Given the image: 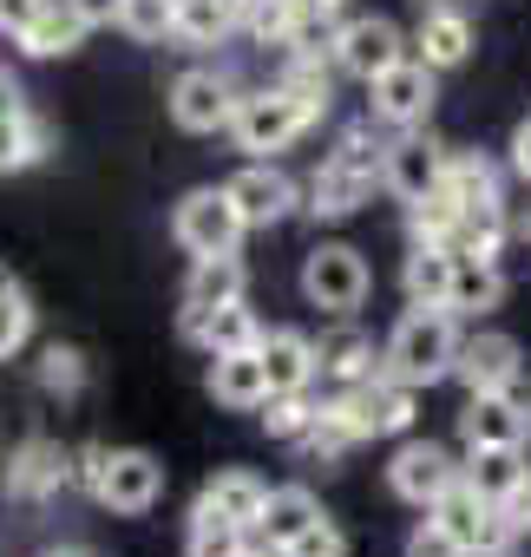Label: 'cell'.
<instances>
[{"label": "cell", "instance_id": "6da1fadb", "mask_svg": "<svg viewBox=\"0 0 531 557\" xmlns=\"http://www.w3.org/2000/svg\"><path fill=\"white\" fill-rule=\"evenodd\" d=\"M387 374L407 381V387H433L453 374L459 361V335H453V309H407L387 335Z\"/></svg>", "mask_w": 531, "mask_h": 557}, {"label": "cell", "instance_id": "7a4b0ae2", "mask_svg": "<svg viewBox=\"0 0 531 557\" xmlns=\"http://www.w3.org/2000/svg\"><path fill=\"white\" fill-rule=\"evenodd\" d=\"M79 479L112 511H151L158 492H164V466L151 453H138V446H86L79 453Z\"/></svg>", "mask_w": 531, "mask_h": 557}, {"label": "cell", "instance_id": "3957f363", "mask_svg": "<svg viewBox=\"0 0 531 557\" xmlns=\"http://www.w3.org/2000/svg\"><path fill=\"white\" fill-rule=\"evenodd\" d=\"M316 119H322V112H316L302 92H289V86H262V92L236 99L230 132H236L243 151H283V145H296Z\"/></svg>", "mask_w": 531, "mask_h": 557}, {"label": "cell", "instance_id": "277c9868", "mask_svg": "<svg viewBox=\"0 0 531 557\" xmlns=\"http://www.w3.org/2000/svg\"><path fill=\"white\" fill-rule=\"evenodd\" d=\"M427 518H440L459 544H466V557H498L511 537H518V524L505 518V505L498 498H485L479 485H466V479H453L440 498H433V511Z\"/></svg>", "mask_w": 531, "mask_h": 557}, {"label": "cell", "instance_id": "5b68a950", "mask_svg": "<svg viewBox=\"0 0 531 557\" xmlns=\"http://www.w3.org/2000/svg\"><path fill=\"white\" fill-rule=\"evenodd\" d=\"M302 296L316 309H329L335 322L355 315L368 302V262H361V249L355 243H316L309 262H302Z\"/></svg>", "mask_w": 531, "mask_h": 557}, {"label": "cell", "instance_id": "8992f818", "mask_svg": "<svg viewBox=\"0 0 531 557\" xmlns=\"http://www.w3.org/2000/svg\"><path fill=\"white\" fill-rule=\"evenodd\" d=\"M243 210H236V197L223 190V184H210V190H190L184 203H177V216H171V236L190 249V256H230L236 243H243Z\"/></svg>", "mask_w": 531, "mask_h": 557}, {"label": "cell", "instance_id": "52a82bcc", "mask_svg": "<svg viewBox=\"0 0 531 557\" xmlns=\"http://www.w3.org/2000/svg\"><path fill=\"white\" fill-rule=\"evenodd\" d=\"M329 407L348 420V433H355V440H374V433H400V426L413 420V387H407V381H394V374H368V381L342 387Z\"/></svg>", "mask_w": 531, "mask_h": 557}, {"label": "cell", "instance_id": "ba28073f", "mask_svg": "<svg viewBox=\"0 0 531 557\" xmlns=\"http://www.w3.org/2000/svg\"><path fill=\"white\" fill-rule=\"evenodd\" d=\"M335 60H342V73H355V79H381L387 66L407 60V34H400L394 21H381V14H361V21H348V27L335 34Z\"/></svg>", "mask_w": 531, "mask_h": 557}, {"label": "cell", "instance_id": "9c48e42d", "mask_svg": "<svg viewBox=\"0 0 531 557\" xmlns=\"http://www.w3.org/2000/svg\"><path fill=\"white\" fill-rule=\"evenodd\" d=\"M368 92H374V119H381V125L413 132V125L433 112V66L407 53L400 66H387L381 79H368Z\"/></svg>", "mask_w": 531, "mask_h": 557}, {"label": "cell", "instance_id": "30bf717a", "mask_svg": "<svg viewBox=\"0 0 531 557\" xmlns=\"http://www.w3.org/2000/svg\"><path fill=\"white\" fill-rule=\"evenodd\" d=\"M381 177H387V190H394L400 203H420V197H433V190L446 184V151H440L433 138L407 132V138H394V145L381 151Z\"/></svg>", "mask_w": 531, "mask_h": 557}, {"label": "cell", "instance_id": "8fae6325", "mask_svg": "<svg viewBox=\"0 0 531 557\" xmlns=\"http://www.w3.org/2000/svg\"><path fill=\"white\" fill-rule=\"evenodd\" d=\"M453 479H459V466H453V453L433 446V440H407V446L394 453V466H387L394 498H407V505H420V511H433V498H440Z\"/></svg>", "mask_w": 531, "mask_h": 557}, {"label": "cell", "instance_id": "7c38bea8", "mask_svg": "<svg viewBox=\"0 0 531 557\" xmlns=\"http://www.w3.org/2000/svg\"><path fill=\"white\" fill-rule=\"evenodd\" d=\"M171 119H177L184 132H223V125L236 119V86H230L223 73L197 66V73H184V79L171 86Z\"/></svg>", "mask_w": 531, "mask_h": 557}, {"label": "cell", "instance_id": "4fadbf2b", "mask_svg": "<svg viewBox=\"0 0 531 557\" xmlns=\"http://www.w3.org/2000/svg\"><path fill=\"white\" fill-rule=\"evenodd\" d=\"M518 342L511 335H472L459 342V361L453 374L466 381V394H518Z\"/></svg>", "mask_w": 531, "mask_h": 557}, {"label": "cell", "instance_id": "5bb4252c", "mask_svg": "<svg viewBox=\"0 0 531 557\" xmlns=\"http://www.w3.org/2000/svg\"><path fill=\"white\" fill-rule=\"evenodd\" d=\"M223 190L236 197V210H243L249 230H270V223H283V216L296 210V177L276 171V164H249V171H236Z\"/></svg>", "mask_w": 531, "mask_h": 557}, {"label": "cell", "instance_id": "9a60e30c", "mask_svg": "<svg viewBox=\"0 0 531 557\" xmlns=\"http://www.w3.org/2000/svg\"><path fill=\"white\" fill-rule=\"evenodd\" d=\"M459 433H466V446H524L531 407L518 394H472L459 413Z\"/></svg>", "mask_w": 531, "mask_h": 557}, {"label": "cell", "instance_id": "2e32d148", "mask_svg": "<svg viewBox=\"0 0 531 557\" xmlns=\"http://www.w3.org/2000/svg\"><path fill=\"white\" fill-rule=\"evenodd\" d=\"M210 394L236 413H256L270 400V368H262L256 348H230V355H210Z\"/></svg>", "mask_w": 531, "mask_h": 557}, {"label": "cell", "instance_id": "e0dca14e", "mask_svg": "<svg viewBox=\"0 0 531 557\" xmlns=\"http://www.w3.org/2000/svg\"><path fill=\"white\" fill-rule=\"evenodd\" d=\"M256 355H262V368H270V394H309V381H316V342L309 335L270 329L256 342Z\"/></svg>", "mask_w": 531, "mask_h": 557}, {"label": "cell", "instance_id": "ac0fdd59", "mask_svg": "<svg viewBox=\"0 0 531 557\" xmlns=\"http://www.w3.org/2000/svg\"><path fill=\"white\" fill-rule=\"evenodd\" d=\"M413 60H427L433 73H453L466 53H472V21L459 14V8H427L420 14V34H413Z\"/></svg>", "mask_w": 531, "mask_h": 557}, {"label": "cell", "instance_id": "d6986e66", "mask_svg": "<svg viewBox=\"0 0 531 557\" xmlns=\"http://www.w3.org/2000/svg\"><path fill=\"white\" fill-rule=\"evenodd\" d=\"M368 374H374V342H368L361 329H348V315H342V329H329V335L316 342V381L355 387V381H368Z\"/></svg>", "mask_w": 531, "mask_h": 557}, {"label": "cell", "instance_id": "ffe728a7", "mask_svg": "<svg viewBox=\"0 0 531 557\" xmlns=\"http://www.w3.org/2000/svg\"><path fill=\"white\" fill-rule=\"evenodd\" d=\"M453 262H459L453 243H413L407 275H400L413 309H446V296H453Z\"/></svg>", "mask_w": 531, "mask_h": 557}, {"label": "cell", "instance_id": "44dd1931", "mask_svg": "<svg viewBox=\"0 0 531 557\" xmlns=\"http://www.w3.org/2000/svg\"><path fill=\"white\" fill-rule=\"evenodd\" d=\"M368 184H374V171L335 151V158L316 171V184H309V197H316L309 210H316V216H355V210H361V197H368Z\"/></svg>", "mask_w": 531, "mask_h": 557}, {"label": "cell", "instance_id": "7402d4cb", "mask_svg": "<svg viewBox=\"0 0 531 557\" xmlns=\"http://www.w3.org/2000/svg\"><path fill=\"white\" fill-rule=\"evenodd\" d=\"M66 479H73V466H66V453L53 440H27L14 453V466H8V492L14 498H53Z\"/></svg>", "mask_w": 531, "mask_h": 557}, {"label": "cell", "instance_id": "603a6c76", "mask_svg": "<svg viewBox=\"0 0 531 557\" xmlns=\"http://www.w3.org/2000/svg\"><path fill=\"white\" fill-rule=\"evenodd\" d=\"M316 518H322L316 492H302V485H276L270 505H262V518H256V537H262V544H276V550H289Z\"/></svg>", "mask_w": 531, "mask_h": 557}, {"label": "cell", "instance_id": "cb8c5ba5", "mask_svg": "<svg viewBox=\"0 0 531 557\" xmlns=\"http://www.w3.org/2000/svg\"><path fill=\"white\" fill-rule=\"evenodd\" d=\"M184 335L203 348V355H230V348H256L262 329L243 302H223V309H203V315H184Z\"/></svg>", "mask_w": 531, "mask_h": 557}, {"label": "cell", "instance_id": "d4e9b609", "mask_svg": "<svg viewBox=\"0 0 531 557\" xmlns=\"http://www.w3.org/2000/svg\"><path fill=\"white\" fill-rule=\"evenodd\" d=\"M223 302H243V262H236V249L230 256H197L190 283H184V315H203V309H223Z\"/></svg>", "mask_w": 531, "mask_h": 557}, {"label": "cell", "instance_id": "484cf974", "mask_svg": "<svg viewBox=\"0 0 531 557\" xmlns=\"http://www.w3.org/2000/svg\"><path fill=\"white\" fill-rule=\"evenodd\" d=\"M203 505H210V511H223L230 524H243V531H256V518H262V505H270V485H262L256 472H243V466H230V472H217V479L203 485Z\"/></svg>", "mask_w": 531, "mask_h": 557}, {"label": "cell", "instance_id": "4316f807", "mask_svg": "<svg viewBox=\"0 0 531 557\" xmlns=\"http://www.w3.org/2000/svg\"><path fill=\"white\" fill-rule=\"evenodd\" d=\"M498 296H505V275H498L492 256H459L453 262V296H446L453 315H485V309H498Z\"/></svg>", "mask_w": 531, "mask_h": 557}, {"label": "cell", "instance_id": "83f0119b", "mask_svg": "<svg viewBox=\"0 0 531 557\" xmlns=\"http://www.w3.org/2000/svg\"><path fill=\"white\" fill-rule=\"evenodd\" d=\"M256 544H262L256 531L230 524L223 511H210V505L197 498V511H190V537H184V557H249Z\"/></svg>", "mask_w": 531, "mask_h": 557}, {"label": "cell", "instance_id": "f1b7e54d", "mask_svg": "<svg viewBox=\"0 0 531 557\" xmlns=\"http://www.w3.org/2000/svg\"><path fill=\"white\" fill-rule=\"evenodd\" d=\"M524 472H531V466H524V446H472V459H466V472H459V479L505 505V498L518 492V479H524Z\"/></svg>", "mask_w": 531, "mask_h": 557}, {"label": "cell", "instance_id": "f546056e", "mask_svg": "<svg viewBox=\"0 0 531 557\" xmlns=\"http://www.w3.org/2000/svg\"><path fill=\"white\" fill-rule=\"evenodd\" d=\"M79 34H86V21L73 14V0H47V14L21 34V53H34V60H60V53L79 47Z\"/></svg>", "mask_w": 531, "mask_h": 557}, {"label": "cell", "instance_id": "4dcf8cb0", "mask_svg": "<svg viewBox=\"0 0 531 557\" xmlns=\"http://www.w3.org/2000/svg\"><path fill=\"white\" fill-rule=\"evenodd\" d=\"M459 210H485V203H505L498 197V171L485 158H446V184H440Z\"/></svg>", "mask_w": 531, "mask_h": 557}, {"label": "cell", "instance_id": "1f68e13d", "mask_svg": "<svg viewBox=\"0 0 531 557\" xmlns=\"http://www.w3.org/2000/svg\"><path fill=\"white\" fill-rule=\"evenodd\" d=\"M47 125L34 119V112H14V119H0V171H27V164H40L47 158Z\"/></svg>", "mask_w": 531, "mask_h": 557}, {"label": "cell", "instance_id": "d6a6232c", "mask_svg": "<svg viewBox=\"0 0 531 557\" xmlns=\"http://www.w3.org/2000/svg\"><path fill=\"white\" fill-rule=\"evenodd\" d=\"M230 27H236V8H230V0H177V40L210 47V40H223Z\"/></svg>", "mask_w": 531, "mask_h": 557}, {"label": "cell", "instance_id": "836d02e7", "mask_svg": "<svg viewBox=\"0 0 531 557\" xmlns=\"http://www.w3.org/2000/svg\"><path fill=\"white\" fill-rule=\"evenodd\" d=\"M119 27H125L132 40L158 47L164 34H177V0H125V14H119Z\"/></svg>", "mask_w": 531, "mask_h": 557}, {"label": "cell", "instance_id": "e575fe53", "mask_svg": "<svg viewBox=\"0 0 531 557\" xmlns=\"http://www.w3.org/2000/svg\"><path fill=\"white\" fill-rule=\"evenodd\" d=\"M262 426H270V440H302L316 426V400L309 394H270L262 400Z\"/></svg>", "mask_w": 531, "mask_h": 557}, {"label": "cell", "instance_id": "d590c367", "mask_svg": "<svg viewBox=\"0 0 531 557\" xmlns=\"http://www.w3.org/2000/svg\"><path fill=\"white\" fill-rule=\"evenodd\" d=\"M40 387H47V394H66V400H73V394L86 387V361H79L73 348H60V342H53V348L40 355Z\"/></svg>", "mask_w": 531, "mask_h": 557}, {"label": "cell", "instance_id": "8d00e7d4", "mask_svg": "<svg viewBox=\"0 0 531 557\" xmlns=\"http://www.w3.org/2000/svg\"><path fill=\"white\" fill-rule=\"evenodd\" d=\"M27 335H34V309H27V289L0 296V361H14V355L27 348Z\"/></svg>", "mask_w": 531, "mask_h": 557}, {"label": "cell", "instance_id": "74e56055", "mask_svg": "<svg viewBox=\"0 0 531 557\" xmlns=\"http://www.w3.org/2000/svg\"><path fill=\"white\" fill-rule=\"evenodd\" d=\"M407 557H466V544H459L440 518H420L413 537H407Z\"/></svg>", "mask_w": 531, "mask_h": 557}, {"label": "cell", "instance_id": "f35d334b", "mask_svg": "<svg viewBox=\"0 0 531 557\" xmlns=\"http://www.w3.org/2000/svg\"><path fill=\"white\" fill-rule=\"evenodd\" d=\"M289 557H348V537H342L329 518H316V524L289 544Z\"/></svg>", "mask_w": 531, "mask_h": 557}, {"label": "cell", "instance_id": "ab89813d", "mask_svg": "<svg viewBox=\"0 0 531 557\" xmlns=\"http://www.w3.org/2000/svg\"><path fill=\"white\" fill-rule=\"evenodd\" d=\"M47 14V0H0V34H8V40H21L34 21Z\"/></svg>", "mask_w": 531, "mask_h": 557}, {"label": "cell", "instance_id": "60d3db41", "mask_svg": "<svg viewBox=\"0 0 531 557\" xmlns=\"http://www.w3.org/2000/svg\"><path fill=\"white\" fill-rule=\"evenodd\" d=\"M73 14H79L86 27H119V14H125V0H73Z\"/></svg>", "mask_w": 531, "mask_h": 557}, {"label": "cell", "instance_id": "b9f144b4", "mask_svg": "<svg viewBox=\"0 0 531 557\" xmlns=\"http://www.w3.org/2000/svg\"><path fill=\"white\" fill-rule=\"evenodd\" d=\"M505 518H511L518 531H531V472H524V479H518V492L505 498Z\"/></svg>", "mask_w": 531, "mask_h": 557}, {"label": "cell", "instance_id": "7bdbcfd3", "mask_svg": "<svg viewBox=\"0 0 531 557\" xmlns=\"http://www.w3.org/2000/svg\"><path fill=\"white\" fill-rule=\"evenodd\" d=\"M511 171L518 177H531V119L518 125V138H511Z\"/></svg>", "mask_w": 531, "mask_h": 557}, {"label": "cell", "instance_id": "ee69618b", "mask_svg": "<svg viewBox=\"0 0 531 557\" xmlns=\"http://www.w3.org/2000/svg\"><path fill=\"white\" fill-rule=\"evenodd\" d=\"M14 112H27V106H21V86L0 73V119H14Z\"/></svg>", "mask_w": 531, "mask_h": 557}, {"label": "cell", "instance_id": "f6af8a7d", "mask_svg": "<svg viewBox=\"0 0 531 557\" xmlns=\"http://www.w3.org/2000/svg\"><path fill=\"white\" fill-rule=\"evenodd\" d=\"M14 289H21V275H14L8 262H0V296H14Z\"/></svg>", "mask_w": 531, "mask_h": 557}, {"label": "cell", "instance_id": "bcb514c9", "mask_svg": "<svg viewBox=\"0 0 531 557\" xmlns=\"http://www.w3.org/2000/svg\"><path fill=\"white\" fill-rule=\"evenodd\" d=\"M302 8H309V14H335V8H342V0H302Z\"/></svg>", "mask_w": 531, "mask_h": 557}, {"label": "cell", "instance_id": "7dc6e473", "mask_svg": "<svg viewBox=\"0 0 531 557\" xmlns=\"http://www.w3.org/2000/svg\"><path fill=\"white\" fill-rule=\"evenodd\" d=\"M249 557H289V550H276V544H256V550H249Z\"/></svg>", "mask_w": 531, "mask_h": 557}, {"label": "cell", "instance_id": "c3c4849f", "mask_svg": "<svg viewBox=\"0 0 531 557\" xmlns=\"http://www.w3.org/2000/svg\"><path fill=\"white\" fill-rule=\"evenodd\" d=\"M47 557H92V550H79V544H66V550H47Z\"/></svg>", "mask_w": 531, "mask_h": 557}, {"label": "cell", "instance_id": "681fc988", "mask_svg": "<svg viewBox=\"0 0 531 557\" xmlns=\"http://www.w3.org/2000/svg\"><path fill=\"white\" fill-rule=\"evenodd\" d=\"M518 400H524V407H531V387H524V394H518Z\"/></svg>", "mask_w": 531, "mask_h": 557}, {"label": "cell", "instance_id": "f907efd6", "mask_svg": "<svg viewBox=\"0 0 531 557\" xmlns=\"http://www.w3.org/2000/svg\"><path fill=\"white\" fill-rule=\"evenodd\" d=\"M524 230H531V223H524Z\"/></svg>", "mask_w": 531, "mask_h": 557}]
</instances>
